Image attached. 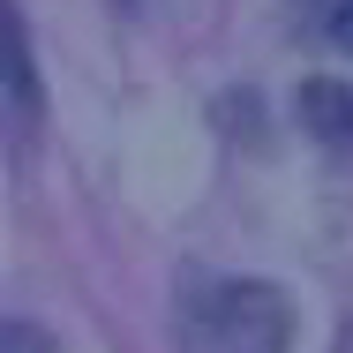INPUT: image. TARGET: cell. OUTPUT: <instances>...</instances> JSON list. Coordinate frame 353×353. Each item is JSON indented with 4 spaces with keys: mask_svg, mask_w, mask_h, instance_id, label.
Masks as SVG:
<instances>
[{
    "mask_svg": "<svg viewBox=\"0 0 353 353\" xmlns=\"http://www.w3.org/2000/svg\"><path fill=\"white\" fill-rule=\"evenodd\" d=\"M181 353H285L293 308L263 279H196L181 293Z\"/></svg>",
    "mask_w": 353,
    "mask_h": 353,
    "instance_id": "obj_1",
    "label": "cell"
},
{
    "mask_svg": "<svg viewBox=\"0 0 353 353\" xmlns=\"http://www.w3.org/2000/svg\"><path fill=\"white\" fill-rule=\"evenodd\" d=\"M293 113H301V128L323 143V150H353V83L308 75V83L293 90Z\"/></svg>",
    "mask_w": 353,
    "mask_h": 353,
    "instance_id": "obj_2",
    "label": "cell"
},
{
    "mask_svg": "<svg viewBox=\"0 0 353 353\" xmlns=\"http://www.w3.org/2000/svg\"><path fill=\"white\" fill-rule=\"evenodd\" d=\"M8 23H15V53H8V128H15V150H30V136H38V53H30L23 8H15Z\"/></svg>",
    "mask_w": 353,
    "mask_h": 353,
    "instance_id": "obj_3",
    "label": "cell"
},
{
    "mask_svg": "<svg viewBox=\"0 0 353 353\" xmlns=\"http://www.w3.org/2000/svg\"><path fill=\"white\" fill-rule=\"evenodd\" d=\"M293 15L323 38V46H339V53H353V0H293Z\"/></svg>",
    "mask_w": 353,
    "mask_h": 353,
    "instance_id": "obj_4",
    "label": "cell"
},
{
    "mask_svg": "<svg viewBox=\"0 0 353 353\" xmlns=\"http://www.w3.org/2000/svg\"><path fill=\"white\" fill-rule=\"evenodd\" d=\"M0 353H61V346H53V331H38V323L15 316V323H0Z\"/></svg>",
    "mask_w": 353,
    "mask_h": 353,
    "instance_id": "obj_5",
    "label": "cell"
},
{
    "mask_svg": "<svg viewBox=\"0 0 353 353\" xmlns=\"http://www.w3.org/2000/svg\"><path fill=\"white\" fill-rule=\"evenodd\" d=\"M121 8H128V0H121Z\"/></svg>",
    "mask_w": 353,
    "mask_h": 353,
    "instance_id": "obj_6",
    "label": "cell"
}]
</instances>
